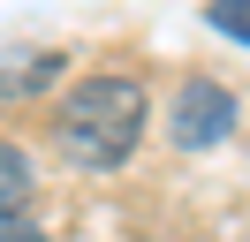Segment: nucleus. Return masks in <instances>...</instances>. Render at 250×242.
<instances>
[{
  "label": "nucleus",
  "mask_w": 250,
  "mask_h": 242,
  "mask_svg": "<svg viewBox=\"0 0 250 242\" xmlns=\"http://www.w3.org/2000/svg\"><path fill=\"white\" fill-rule=\"evenodd\" d=\"M144 129H152V99H144V83L122 76V68L76 76V83L61 91V106H53V144H61V159L91 166V174L129 166L137 144H144Z\"/></svg>",
  "instance_id": "f257e3e1"
},
{
  "label": "nucleus",
  "mask_w": 250,
  "mask_h": 242,
  "mask_svg": "<svg viewBox=\"0 0 250 242\" xmlns=\"http://www.w3.org/2000/svg\"><path fill=\"white\" fill-rule=\"evenodd\" d=\"M235 129H243V99H235L220 76H182V83H174V99H167L174 151H212V144H228Z\"/></svg>",
  "instance_id": "f03ea898"
},
{
  "label": "nucleus",
  "mask_w": 250,
  "mask_h": 242,
  "mask_svg": "<svg viewBox=\"0 0 250 242\" xmlns=\"http://www.w3.org/2000/svg\"><path fill=\"white\" fill-rule=\"evenodd\" d=\"M31 189H38V166H31V151L0 136V220H23Z\"/></svg>",
  "instance_id": "7ed1b4c3"
},
{
  "label": "nucleus",
  "mask_w": 250,
  "mask_h": 242,
  "mask_svg": "<svg viewBox=\"0 0 250 242\" xmlns=\"http://www.w3.org/2000/svg\"><path fill=\"white\" fill-rule=\"evenodd\" d=\"M61 68H68L61 53H31V60H8V76H0V99H23V91H46V83H53Z\"/></svg>",
  "instance_id": "20e7f679"
},
{
  "label": "nucleus",
  "mask_w": 250,
  "mask_h": 242,
  "mask_svg": "<svg viewBox=\"0 0 250 242\" xmlns=\"http://www.w3.org/2000/svg\"><path fill=\"white\" fill-rule=\"evenodd\" d=\"M205 23H212L220 38L250 45V0H205Z\"/></svg>",
  "instance_id": "39448f33"
},
{
  "label": "nucleus",
  "mask_w": 250,
  "mask_h": 242,
  "mask_svg": "<svg viewBox=\"0 0 250 242\" xmlns=\"http://www.w3.org/2000/svg\"><path fill=\"white\" fill-rule=\"evenodd\" d=\"M0 242H46V227H31V220H0Z\"/></svg>",
  "instance_id": "423d86ee"
}]
</instances>
